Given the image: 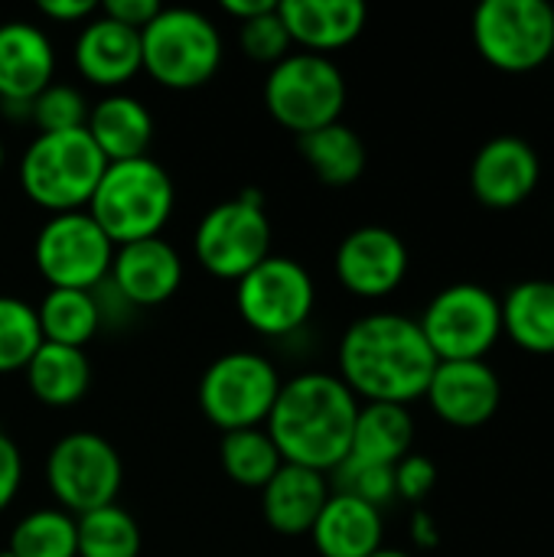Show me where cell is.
I'll list each match as a JSON object with an SVG mask.
<instances>
[{"label": "cell", "mask_w": 554, "mask_h": 557, "mask_svg": "<svg viewBox=\"0 0 554 557\" xmlns=\"http://www.w3.org/2000/svg\"><path fill=\"white\" fill-rule=\"evenodd\" d=\"M0 557H10V555H7V552H0Z\"/></svg>", "instance_id": "ee69618b"}, {"label": "cell", "mask_w": 554, "mask_h": 557, "mask_svg": "<svg viewBox=\"0 0 554 557\" xmlns=\"http://www.w3.org/2000/svg\"><path fill=\"white\" fill-rule=\"evenodd\" d=\"M300 153H304V163L317 173V180L333 189L353 186L366 173V160H369L362 137L343 121L327 124L313 134H304Z\"/></svg>", "instance_id": "4316f807"}, {"label": "cell", "mask_w": 554, "mask_h": 557, "mask_svg": "<svg viewBox=\"0 0 554 557\" xmlns=\"http://www.w3.org/2000/svg\"><path fill=\"white\" fill-rule=\"evenodd\" d=\"M278 13L300 52H336L366 29V7L359 0H281Z\"/></svg>", "instance_id": "ffe728a7"}, {"label": "cell", "mask_w": 554, "mask_h": 557, "mask_svg": "<svg viewBox=\"0 0 554 557\" xmlns=\"http://www.w3.org/2000/svg\"><path fill=\"white\" fill-rule=\"evenodd\" d=\"M20 486H23V454H20V444L7 431H0V516L13 506Z\"/></svg>", "instance_id": "8d00e7d4"}, {"label": "cell", "mask_w": 554, "mask_h": 557, "mask_svg": "<svg viewBox=\"0 0 554 557\" xmlns=\"http://www.w3.org/2000/svg\"><path fill=\"white\" fill-rule=\"evenodd\" d=\"M238 42H242L245 55L251 62H261V65H278L281 59L291 55V46H294L287 29H284L281 13H278V3L268 13L238 23Z\"/></svg>", "instance_id": "e575fe53"}, {"label": "cell", "mask_w": 554, "mask_h": 557, "mask_svg": "<svg viewBox=\"0 0 554 557\" xmlns=\"http://www.w3.org/2000/svg\"><path fill=\"white\" fill-rule=\"evenodd\" d=\"M193 255L206 274L238 284L271 255V222L264 212V196L258 189H242L235 199L212 206L196 225Z\"/></svg>", "instance_id": "ba28073f"}, {"label": "cell", "mask_w": 554, "mask_h": 557, "mask_svg": "<svg viewBox=\"0 0 554 557\" xmlns=\"http://www.w3.org/2000/svg\"><path fill=\"white\" fill-rule=\"evenodd\" d=\"M438 369L418 320L405 313L359 317L340 339V379L366 401L411 405L424 398Z\"/></svg>", "instance_id": "6da1fadb"}, {"label": "cell", "mask_w": 554, "mask_h": 557, "mask_svg": "<svg viewBox=\"0 0 554 557\" xmlns=\"http://www.w3.org/2000/svg\"><path fill=\"white\" fill-rule=\"evenodd\" d=\"M3 160H7V147H3V140H0V170H3Z\"/></svg>", "instance_id": "7bdbcfd3"}, {"label": "cell", "mask_w": 554, "mask_h": 557, "mask_svg": "<svg viewBox=\"0 0 554 557\" xmlns=\"http://www.w3.org/2000/svg\"><path fill=\"white\" fill-rule=\"evenodd\" d=\"M434 486H438V467H434V460H428L421 454H408L395 467V496L398 499L421 506L431 496Z\"/></svg>", "instance_id": "d590c367"}, {"label": "cell", "mask_w": 554, "mask_h": 557, "mask_svg": "<svg viewBox=\"0 0 554 557\" xmlns=\"http://www.w3.org/2000/svg\"><path fill=\"white\" fill-rule=\"evenodd\" d=\"M33 261L49 290H95L111 274L114 245L85 209L59 212L42 222Z\"/></svg>", "instance_id": "4fadbf2b"}, {"label": "cell", "mask_w": 554, "mask_h": 557, "mask_svg": "<svg viewBox=\"0 0 554 557\" xmlns=\"http://www.w3.org/2000/svg\"><path fill=\"white\" fill-rule=\"evenodd\" d=\"M411 542L418 545V548H434L438 542H441V532H438V522H434V516L428 512V509H415V516H411Z\"/></svg>", "instance_id": "ab89813d"}, {"label": "cell", "mask_w": 554, "mask_h": 557, "mask_svg": "<svg viewBox=\"0 0 554 557\" xmlns=\"http://www.w3.org/2000/svg\"><path fill=\"white\" fill-rule=\"evenodd\" d=\"M284 379L261 352H225L199 379V411L222 434L264 428Z\"/></svg>", "instance_id": "52a82bcc"}, {"label": "cell", "mask_w": 554, "mask_h": 557, "mask_svg": "<svg viewBox=\"0 0 554 557\" xmlns=\"http://www.w3.org/2000/svg\"><path fill=\"white\" fill-rule=\"evenodd\" d=\"M235 307L255 333L287 339L307 326L317 307V284L300 261L268 255L235 284Z\"/></svg>", "instance_id": "8fae6325"}, {"label": "cell", "mask_w": 554, "mask_h": 557, "mask_svg": "<svg viewBox=\"0 0 554 557\" xmlns=\"http://www.w3.org/2000/svg\"><path fill=\"white\" fill-rule=\"evenodd\" d=\"M108 160L91 144L88 131L36 134L20 157V189L49 215L78 212L88 206Z\"/></svg>", "instance_id": "5b68a950"}, {"label": "cell", "mask_w": 554, "mask_h": 557, "mask_svg": "<svg viewBox=\"0 0 554 557\" xmlns=\"http://www.w3.org/2000/svg\"><path fill=\"white\" fill-rule=\"evenodd\" d=\"M359 398L330 372H300L287 379L264 421L284 463L333 473L353 444Z\"/></svg>", "instance_id": "7a4b0ae2"}, {"label": "cell", "mask_w": 554, "mask_h": 557, "mask_svg": "<svg viewBox=\"0 0 554 557\" xmlns=\"http://www.w3.org/2000/svg\"><path fill=\"white\" fill-rule=\"evenodd\" d=\"M108 284L131 310L167 304L183 287V258L167 238H144L114 248Z\"/></svg>", "instance_id": "e0dca14e"}, {"label": "cell", "mask_w": 554, "mask_h": 557, "mask_svg": "<svg viewBox=\"0 0 554 557\" xmlns=\"http://www.w3.org/2000/svg\"><path fill=\"white\" fill-rule=\"evenodd\" d=\"M415 444V418L405 405L366 401L359 405L349 460L376 463V467H398Z\"/></svg>", "instance_id": "cb8c5ba5"}, {"label": "cell", "mask_w": 554, "mask_h": 557, "mask_svg": "<svg viewBox=\"0 0 554 557\" xmlns=\"http://www.w3.org/2000/svg\"><path fill=\"white\" fill-rule=\"evenodd\" d=\"M36 320L42 343L72 349H85L101 330V313L91 290H49L36 307Z\"/></svg>", "instance_id": "83f0119b"}, {"label": "cell", "mask_w": 554, "mask_h": 557, "mask_svg": "<svg viewBox=\"0 0 554 557\" xmlns=\"http://www.w3.org/2000/svg\"><path fill=\"white\" fill-rule=\"evenodd\" d=\"M333 486L327 480V473L307 470V467H294L284 463L271 483L261 490V512L264 522L287 539L297 535H310L317 516L323 512L327 499H330Z\"/></svg>", "instance_id": "44dd1931"}, {"label": "cell", "mask_w": 554, "mask_h": 557, "mask_svg": "<svg viewBox=\"0 0 554 557\" xmlns=\"http://www.w3.org/2000/svg\"><path fill=\"white\" fill-rule=\"evenodd\" d=\"M333 493L356 496L376 509L389 506L395 499V467H376V463H359V460H343L333 470Z\"/></svg>", "instance_id": "836d02e7"}, {"label": "cell", "mask_w": 554, "mask_h": 557, "mask_svg": "<svg viewBox=\"0 0 554 557\" xmlns=\"http://www.w3.org/2000/svg\"><path fill=\"white\" fill-rule=\"evenodd\" d=\"M42 346L36 307L20 297L0 294V375L23 372Z\"/></svg>", "instance_id": "1f68e13d"}, {"label": "cell", "mask_w": 554, "mask_h": 557, "mask_svg": "<svg viewBox=\"0 0 554 557\" xmlns=\"http://www.w3.org/2000/svg\"><path fill=\"white\" fill-rule=\"evenodd\" d=\"M271 7H274V0H225V3H222V10H225L229 16H235L238 23L255 20V16H261V13H268Z\"/></svg>", "instance_id": "60d3db41"}, {"label": "cell", "mask_w": 554, "mask_h": 557, "mask_svg": "<svg viewBox=\"0 0 554 557\" xmlns=\"http://www.w3.org/2000/svg\"><path fill=\"white\" fill-rule=\"evenodd\" d=\"M10 557H78L75 516L65 509H36L23 516L10 532Z\"/></svg>", "instance_id": "f546056e"}, {"label": "cell", "mask_w": 554, "mask_h": 557, "mask_svg": "<svg viewBox=\"0 0 554 557\" xmlns=\"http://www.w3.org/2000/svg\"><path fill=\"white\" fill-rule=\"evenodd\" d=\"M310 539L320 557L376 555L385 539L382 509L346 493H330L323 512L310 529Z\"/></svg>", "instance_id": "603a6c76"}, {"label": "cell", "mask_w": 554, "mask_h": 557, "mask_svg": "<svg viewBox=\"0 0 554 557\" xmlns=\"http://www.w3.org/2000/svg\"><path fill=\"white\" fill-rule=\"evenodd\" d=\"M503 307V333L513 336L516 346L535 356L554 352V281L532 277L509 287L500 300Z\"/></svg>", "instance_id": "484cf974"}, {"label": "cell", "mask_w": 554, "mask_h": 557, "mask_svg": "<svg viewBox=\"0 0 554 557\" xmlns=\"http://www.w3.org/2000/svg\"><path fill=\"white\" fill-rule=\"evenodd\" d=\"M85 131L108 163L137 160V157H147L150 150L153 114L140 98L127 91H108L88 108Z\"/></svg>", "instance_id": "7402d4cb"}, {"label": "cell", "mask_w": 554, "mask_h": 557, "mask_svg": "<svg viewBox=\"0 0 554 557\" xmlns=\"http://www.w3.org/2000/svg\"><path fill=\"white\" fill-rule=\"evenodd\" d=\"M369 557H411V555H408V552H398V548H385V545H382L376 555H369Z\"/></svg>", "instance_id": "b9f144b4"}, {"label": "cell", "mask_w": 554, "mask_h": 557, "mask_svg": "<svg viewBox=\"0 0 554 557\" xmlns=\"http://www.w3.org/2000/svg\"><path fill=\"white\" fill-rule=\"evenodd\" d=\"M23 375H26V385L36 401H42L49 408H72L88 395L91 362H88L85 349L42 343L36 349V356L29 359V366L23 369Z\"/></svg>", "instance_id": "d4e9b609"}, {"label": "cell", "mask_w": 554, "mask_h": 557, "mask_svg": "<svg viewBox=\"0 0 554 557\" xmlns=\"http://www.w3.org/2000/svg\"><path fill=\"white\" fill-rule=\"evenodd\" d=\"M88 101L85 95L69 82L46 85L29 101V121L39 127V134H62V131H82L88 121Z\"/></svg>", "instance_id": "d6a6232c"}, {"label": "cell", "mask_w": 554, "mask_h": 557, "mask_svg": "<svg viewBox=\"0 0 554 557\" xmlns=\"http://www.w3.org/2000/svg\"><path fill=\"white\" fill-rule=\"evenodd\" d=\"M75 529H78V557H140L144 548L140 525L118 503L78 516Z\"/></svg>", "instance_id": "4dcf8cb0"}, {"label": "cell", "mask_w": 554, "mask_h": 557, "mask_svg": "<svg viewBox=\"0 0 554 557\" xmlns=\"http://www.w3.org/2000/svg\"><path fill=\"white\" fill-rule=\"evenodd\" d=\"M56 82V49L42 26L0 23V104H29Z\"/></svg>", "instance_id": "ac0fdd59"}, {"label": "cell", "mask_w": 554, "mask_h": 557, "mask_svg": "<svg viewBox=\"0 0 554 557\" xmlns=\"http://www.w3.org/2000/svg\"><path fill=\"white\" fill-rule=\"evenodd\" d=\"M39 13L52 23H88L98 13L95 0H42Z\"/></svg>", "instance_id": "f35d334b"}, {"label": "cell", "mask_w": 554, "mask_h": 557, "mask_svg": "<svg viewBox=\"0 0 554 557\" xmlns=\"http://www.w3.org/2000/svg\"><path fill=\"white\" fill-rule=\"evenodd\" d=\"M219 463H222L225 476L245 490H264L271 483V476L284 467L281 454L264 428L222 434Z\"/></svg>", "instance_id": "f1b7e54d"}, {"label": "cell", "mask_w": 554, "mask_h": 557, "mask_svg": "<svg viewBox=\"0 0 554 557\" xmlns=\"http://www.w3.org/2000/svg\"><path fill=\"white\" fill-rule=\"evenodd\" d=\"M98 10H101L108 20H114V23H121V26L140 33L163 7H160L157 0H108V3H98Z\"/></svg>", "instance_id": "74e56055"}, {"label": "cell", "mask_w": 554, "mask_h": 557, "mask_svg": "<svg viewBox=\"0 0 554 557\" xmlns=\"http://www.w3.org/2000/svg\"><path fill=\"white\" fill-rule=\"evenodd\" d=\"M222 52L219 26L189 7H163L140 29V72L170 91H193L212 82Z\"/></svg>", "instance_id": "277c9868"}, {"label": "cell", "mask_w": 554, "mask_h": 557, "mask_svg": "<svg viewBox=\"0 0 554 557\" xmlns=\"http://www.w3.org/2000/svg\"><path fill=\"white\" fill-rule=\"evenodd\" d=\"M418 326L438 356V362H470L487 359V352L503 336V307L483 284H451L431 297Z\"/></svg>", "instance_id": "9c48e42d"}, {"label": "cell", "mask_w": 554, "mask_h": 557, "mask_svg": "<svg viewBox=\"0 0 554 557\" xmlns=\"http://www.w3.org/2000/svg\"><path fill=\"white\" fill-rule=\"evenodd\" d=\"M333 268L349 294L379 300L402 287L408 274V245L385 225H359L340 242Z\"/></svg>", "instance_id": "5bb4252c"}, {"label": "cell", "mask_w": 554, "mask_h": 557, "mask_svg": "<svg viewBox=\"0 0 554 557\" xmlns=\"http://www.w3.org/2000/svg\"><path fill=\"white\" fill-rule=\"evenodd\" d=\"M124 483V463L114 444L95 431H72L49 447L46 486L59 509L85 516L118 503Z\"/></svg>", "instance_id": "30bf717a"}, {"label": "cell", "mask_w": 554, "mask_h": 557, "mask_svg": "<svg viewBox=\"0 0 554 557\" xmlns=\"http://www.w3.org/2000/svg\"><path fill=\"white\" fill-rule=\"evenodd\" d=\"M176 206L170 173L153 157L108 163L85 212L98 222L114 248L160 238Z\"/></svg>", "instance_id": "3957f363"}, {"label": "cell", "mask_w": 554, "mask_h": 557, "mask_svg": "<svg viewBox=\"0 0 554 557\" xmlns=\"http://www.w3.org/2000/svg\"><path fill=\"white\" fill-rule=\"evenodd\" d=\"M477 52L503 72H529L554 59L549 0H483L473 10Z\"/></svg>", "instance_id": "7c38bea8"}, {"label": "cell", "mask_w": 554, "mask_h": 557, "mask_svg": "<svg viewBox=\"0 0 554 557\" xmlns=\"http://www.w3.org/2000/svg\"><path fill=\"white\" fill-rule=\"evenodd\" d=\"M542 180V160L535 147L516 134L487 140L470 163V189L490 209L522 206Z\"/></svg>", "instance_id": "9a60e30c"}, {"label": "cell", "mask_w": 554, "mask_h": 557, "mask_svg": "<svg viewBox=\"0 0 554 557\" xmlns=\"http://www.w3.org/2000/svg\"><path fill=\"white\" fill-rule=\"evenodd\" d=\"M72 59L85 82L104 91H121L140 72V33L108 20L98 10L88 23H82Z\"/></svg>", "instance_id": "d6986e66"}, {"label": "cell", "mask_w": 554, "mask_h": 557, "mask_svg": "<svg viewBox=\"0 0 554 557\" xmlns=\"http://www.w3.org/2000/svg\"><path fill=\"white\" fill-rule=\"evenodd\" d=\"M424 398L444 424L473 431L500 411L503 385L500 375L487 366V359L438 362Z\"/></svg>", "instance_id": "2e32d148"}, {"label": "cell", "mask_w": 554, "mask_h": 557, "mask_svg": "<svg viewBox=\"0 0 554 557\" xmlns=\"http://www.w3.org/2000/svg\"><path fill=\"white\" fill-rule=\"evenodd\" d=\"M346 75L330 55L291 52L264 78L268 114L297 137L336 124L346 108Z\"/></svg>", "instance_id": "8992f818"}]
</instances>
